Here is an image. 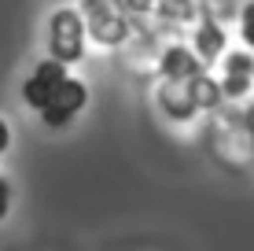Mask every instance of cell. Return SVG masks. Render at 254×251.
I'll list each match as a JSON object with an SVG mask.
<instances>
[{
	"instance_id": "3",
	"label": "cell",
	"mask_w": 254,
	"mask_h": 251,
	"mask_svg": "<svg viewBox=\"0 0 254 251\" xmlns=\"http://www.w3.org/2000/svg\"><path fill=\"white\" fill-rule=\"evenodd\" d=\"M66 78H70V67H66V63H59V59H41V63L30 71V78L22 82V100H26V107L45 111L48 100L56 96V89L66 82Z\"/></svg>"
},
{
	"instance_id": "6",
	"label": "cell",
	"mask_w": 254,
	"mask_h": 251,
	"mask_svg": "<svg viewBox=\"0 0 254 251\" xmlns=\"http://www.w3.org/2000/svg\"><path fill=\"white\" fill-rule=\"evenodd\" d=\"M251 85H254V56L251 52H232V56H225L221 96H243Z\"/></svg>"
},
{
	"instance_id": "8",
	"label": "cell",
	"mask_w": 254,
	"mask_h": 251,
	"mask_svg": "<svg viewBox=\"0 0 254 251\" xmlns=\"http://www.w3.org/2000/svg\"><path fill=\"white\" fill-rule=\"evenodd\" d=\"M240 37L247 48H254V0H247L240 11Z\"/></svg>"
},
{
	"instance_id": "10",
	"label": "cell",
	"mask_w": 254,
	"mask_h": 251,
	"mask_svg": "<svg viewBox=\"0 0 254 251\" xmlns=\"http://www.w3.org/2000/svg\"><path fill=\"white\" fill-rule=\"evenodd\" d=\"M11 181H7L4 174H0V222H4L7 218V211H11Z\"/></svg>"
},
{
	"instance_id": "5",
	"label": "cell",
	"mask_w": 254,
	"mask_h": 251,
	"mask_svg": "<svg viewBox=\"0 0 254 251\" xmlns=\"http://www.w3.org/2000/svg\"><path fill=\"white\" fill-rule=\"evenodd\" d=\"M159 71L166 82H191V78H199L206 71L203 67V59L195 56V48H185V45H170L162 52V63H159Z\"/></svg>"
},
{
	"instance_id": "9",
	"label": "cell",
	"mask_w": 254,
	"mask_h": 251,
	"mask_svg": "<svg viewBox=\"0 0 254 251\" xmlns=\"http://www.w3.org/2000/svg\"><path fill=\"white\" fill-rule=\"evenodd\" d=\"M115 4L122 7V11H133V15H147V11H155V7H159L162 0H115Z\"/></svg>"
},
{
	"instance_id": "11",
	"label": "cell",
	"mask_w": 254,
	"mask_h": 251,
	"mask_svg": "<svg viewBox=\"0 0 254 251\" xmlns=\"http://www.w3.org/2000/svg\"><path fill=\"white\" fill-rule=\"evenodd\" d=\"M7 148H11V126H7L4 118H0V155H4Z\"/></svg>"
},
{
	"instance_id": "4",
	"label": "cell",
	"mask_w": 254,
	"mask_h": 251,
	"mask_svg": "<svg viewBox=\"0 0 254 251\" xmlns=\"http://www.w3.org/2000/svg\"><path fill=\"white\" fill-rule=\"evenodd\" d=\"M85 103H89V89H85L81 78L70 74L66 82L56 89V96L48 100V107L41 111V122H45L48 129H63V126H70L77 115H81Z\"/></svg>"
},
{
	"instance_id": "1",
	"label": "cell",
	"mask_w": 254,
	"mask_h": 251,
	"mask_svg": "<svg viewBox=\"0 0 254 251\" xmlns=\"http://www.w3.org/2000/svg\"><path fill=\"white\" fill-rule=\"evenodd\" d=\"M85 19L74 7H56L48 19V59H59V63L74 67L81 63L85 56Z\"/></svg>"
},
{
	"instance_id": "2",
	"label": "cell",
	"mask_w": 254,
	"mask_h": 251,
	"mask_svg": "<svg viewBox=\"0 0 254 251\" xmlns=\"http://www.w3.org/2000/svg\"><path fill=\"white\" fill-rule=\"evenodd\" d=\"M81 19H85L89 37L107 48H115L129 37V26L122 19V7L115 0H81Z\"/></svg>"
},
{
	"instance_id": "7",
	"label": "cell",
	"mask_w": 254,
	"mask_h": 251,
	"mask_svg": "<svg viewBox=\"0 0 254 251\" xmlns=\"http://www.w3.org/2000/svg\"><path fill=\"white\" fill-rule=\"evenodd\" d=\"M195 56L203 59V67H210L214 59L225 56V30H221L217 22L206 19V22L195 30Z\"/></svg>"
}]
</instances>
